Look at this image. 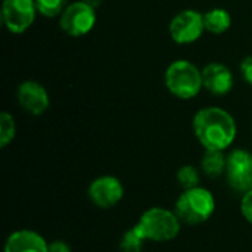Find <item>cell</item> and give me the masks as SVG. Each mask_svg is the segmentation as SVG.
<instances>
[{"label": "cell", "instance_id": "cell-13", "mask_svg": "<svg viewBox=\"0 0 252 252\" xmlns=\"http://www.w3.org/2000/svg\"><path fill=\"white\" fill-rule=\"evenodd\" d=\"M232 18L226 9L216 7L204 13V25L205 30L213 34H223L230 28Z\"/></svg>", "mask_w": 252, "mask_h": 252}, {"label": "cell", "instance_id": "cell-21", "mask_svg": "<svg viewBox=\"0 0 252 252\" xmlns=\"http://www.w3.org/2000/svg\"><path fill=\"white\" fill-rule=\"evenodd\" d=\"M49 252H71V248L63 241H53L49 244Z\"/></svg>", "mask_w": 252, "mask_h": 252}, {"label": "cell", "instance_id": "cell-7", "mask_svg": "<svg viewBox=\"0 0 252 252\" xmlns=\"http://www.w3.org/2000/svg\"><path fill=\"white\" fill-rule=\"evenodd\" d=\"M35 10V0H3L1 19L10 32L21 34L32 25Z\"/></svg>", "mask_w": 252, "mask_h": 252}, {"label": "cell", "instance_id": "cell-11", "mask_svg": "<svg viewBox=\"0 0 252 252\" xmlns=\"http://www.w3.org/2000/svg\"><path fill=\"white\" fill-rule=\"evenodd\" d=\"M202 83L210 93L224 96L233 89V74L223 63H210L202 69Z\"/></svg>", "mask_w": 252, "mask_h": 252}, {"label": "cell", "instance_id": "cell-1", "mask_svg": "<svg viewBox=\"0 0 252 252\" xmlns=\"http://www.w3.org/2000/svg\"><path fill=\"white\" fill-rule=\"evenodd\" d=\"M193 131L207 151H224L236 137L233 117L221 108H204L193 118Z\"/></svg>", "mask_w": 252, "mask_h": 252}, {"label": "cell", "instance_id": "cell-12", "mask_svg": "<svg viewBox=\"0 0 252 252\" xmlns=\"http://www.w3.org/2000/svg\"><path fill=\"white\" fill-rule=\"evenodd\" d=\"M4 252H49V245L37 232H13L4 244Z\"/></svg>", "mask_w": 252, "mask_h": 252}, {"label": "cell", "instance_id": "cell-19", "mask_svg": "<svg viewBox=\"0 0 252 252\" xmlns=\"http://www.w3.org/2000/svg\"><path fill=\"white\" fill-rule=\"evenodd\" d=\"M241 211L245 220L252 224V189L250 192L244 193L242 202H241Z\"/></svg>", "mask_w": 252, "mask_h": 252}, {"label": "cell", "instance_id": "cell-17", "mask_svg": "<svg viewBox=\"0 0 252 252\" xmlns=\"http://www.w3.org/2000/svg\"><path fill=\"white\" fill-rule=\"evenodd\" d=\"M15 137V121L10 114H0V146L6 148Z\"/></svg>", "mask_w": 252, "mask_h": 252}, {"label": "cell", "instance_id": "cell-2", "mask_svg": "<svg viewBox=\"0 0 252 252\" xmlns=\"http://www.w3.org/2000/svg\"><path fill=\"white\" fill-rule=\"evenodd\" d=\"M216 210L213 193L205 188L186 189L176 202V214L185 224L196 226L205 223Z\"/></svg>", "mask_w": 252, "mask_h": 252}, {"label": "cell", "instance_id": "cell-16", "mask_svg": "<svg viewBox=\"0 0 252 252\" xmlns=\"http://www.w3.org/2000/svg\"><path fill=\"white\" fill-rule=\"evenodd\" d=\"M37 12L47 18L61 16L68 7V0H35Z\"/></svg>", "mask_w": 252, "mask_h": 252}, {"label": "cell", "instance_id": "cell-3", "mask_svg": "<svg viewBox=\"0 0 252 252\" xmlns=\"http://www.w3.org/2000/svg\"><path fill=\"white\" fill-rule=\"evenodd\" d=\"M180 223L176 213L155 207L145 211L136 226L146 241L168 242L179 235Z\"/></svg>", "mask_w": 252, "mask_h": 252}, {"label": "cell", "instance_id": "cell-10", "mask_svg": "<svg viewBox=\"0 0 252 252\" xmlns=\"http://www.w3.org/2000/svg\"><path fill=\"white\" fill-rule=\"evenodd\" d=\"M18 102L31 115H41L49 108V94L37 81H24L18 87Z\"/></svg>", "mask_w": 252, "mask_h": 252}, {"label": "cell", "instance_id": "cell-20", "mask_svg": "<svg viewBox=\"0 0 252 252\" xmlns=\"http://www.w3.org/2000/svg\"><path fill=\"white\" fill-rule=\"evenodd\" d=\"M241 72L247 83L252 86V56H247L241 63Z\"/></svg>", "mask_w": 252, "mask_h": 252}, {"label": "cell", "instance_id": "cell-5", "mask_svg": "<svg viewBox=\"0 0 252 252\" xmlns=\"http://www.w3.org/2000/svg\"><path fill=\"white\" fill-rule=\"evenodd\" d=\"M96 22L94 7L89 1H75L68 4L59 18V25L63 32L72 37H80L92 31Z\"/></svg>", "mask_w": 252, "mask_h": 252}, {"label": "cell", "instance_id": "cell-18", "mask_svg": "<svg viewBox=\"0 0 252 252\" xmlns=\"http://www.w3.org/2000/svg\"><path fill=\"white\" fill-rule=\"evenodd\" d=\"M177 182L179 185L186 190V189H192L196 188L199 183V173L195 167L192 165H185L177 171Z\"/></svg>", "mask_w": 252, "mask_h": 252}, {"label": "cell", "instance_id": "cell-4", "mask_svg": "<svg viewBox=\"0 0 252 252\" xmlns=\"http://www.w3.org/2000/svg\"><path fill=\"white\" fill-rule=\"evenodd\" d=\"M165 86L176 97L192 99L204 86L202 71L188 61H176L165 71Z\"/></svg>", "mask_w": 252, "mask_h": 252}, {"label": "cell", "instance_id": "cell-15", "mask_svg": "<svg viewBox=\"0 0 252 252\" xmlns=\"http://www.w3.org/2000/svg\"><path fill=\"white\" fill-rule=\"evenodd\" d=\"M145 242H146V239L143 238V235L140 233L137 226H133L123 235L120 250L121 252H142Z\"/></svg>", "mask_w": 252, "mask_h": 252}, {"label": "cell", "instance_id": "cell-14", "mask_svg": "<svg viewBox=\"0 0 252 252\" xmlns=\"http://www.w3.org/2000/svg\"><path fill=\"white\" fill-rule=\"evenodd\" d=\"M226 162L227 158L223 155V151H207L202 158L201 167L205 176L217 179L226 171Z\"/></svg>", "mask_w": 252, "mask_h": 252}, {"label": "cell", "instance_id": "cell-8", "mask_svg": "<svg viewBox=\"0 0 252 252\" xmlns=\"http://www.w3.org/2000/svg\"><path fill=\"white\" fill-rule=\"evenodd\" d=\"M205 30L204 15L193 9H186L177 13L170 22L171 38L179 44L196 41Z\"/></svg>", "mask_w": 252, "mask_h": 252}, {"label": "cell", "instance_id": "cell-6", "mask_svg": "<svg viewBox=\"0 0 252 252\" xmlns=\"http://www.w3.org/2000/svg\"><path fill=\"white\" fill-rule=\"evenodd\" d=\"M226 177L233 190L250 192L252 189V154L244 149H235L227 157Z\"/></svg>", "mask_w": 252, "mask_h": 252}, {"label": "cell", "instance_id": "cell-9", "mask_svg": "<svg viewBox=\"0 0 252 252\" xmlns=\"http://www.w3.org/2000/svg\"><path fill=\"white\" fill-rule=\"evenodd\" d=\"M124 196L121 182L114 176H102L89 186V198L93 205L99 208H112Z\"/></svg>", "mask_w": 252, "mask_h": 252}]
</instances>
